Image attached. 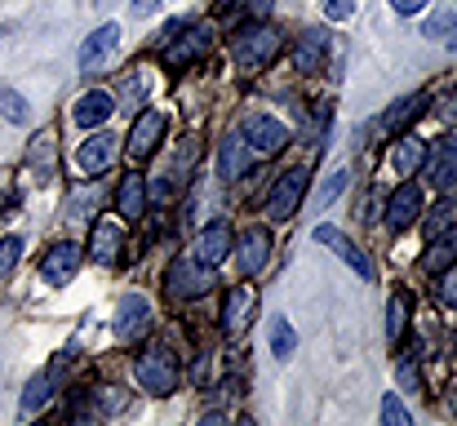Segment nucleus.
<instances>
[{
	"instance_id": "473e14b6",
	"label": "nucleus",
	"mask_w": 457,
	"mask_h": 426,
	"mask_svg": "<svg viewBox=\"0 0 457 426\" xmlns=\"http://www.w3.org/2000/svg\"><path fill=\"white\" fill-rule=\"evenodd\" d=\"M346 182H351V173H346V169H333V173H328V182L315 191V209H328V205L346 191Z\"/></svg>"
},
{
	"instance_id": "423d86ee",
	"label": "nucleus",
	"mask_w": 457,
	"mask_h": 426,
	"mask_svg": "<svg viewBox=\"0 0 457 426\" xmlns=\"http://www.w3.org/2000/svg\"><path fill=\"white\" fill-rule=\"evenodd\" d=\"M116 45H120V27L116 22H103L85 45H80V76H98L107 63H112V54H116Z\"/></svg>"
},
{
	"instance_id": "6e6552de",
	"label": "nucleus",
	"mask_w": 457,
	"mask_h": 426,
	"mask_svg": "<svg viewBox=\"0 0 457 426\" xmlns=\"http://www.w3.org/2000/svg\"><path fill=\"white\" fill-rule=\"evenodd\" d=\"M147 329H152V306H147V297H143V293H129V297L116 306L112 333H116L120 342H138Z\"/></svg>"
},
{
	"instance_id": "ddd939ff",
	"label": "nucleus",
	"mask_w": 457,
	"mask_h": 426,
	"mask_svg": "<svg viewBox=\"0 0 457 426\" xmlns=\"http://www.w3.org/2000/svg\"><path fill=\"white\" fill-rule=\"evenodd\" d=\"M182 36H169V45H164V63L169 67H191L204 49H209V27L200 22V27H178Z\"/></svg>"
},
{
	"instance_id": "5701e85b",
	"label": "nucleus",
	"mask_w": 457,
	"mask_h": 426,
	"mask_svg": "<svg viewBox=\"0 0 457 426\" xmlns=\"http://www.w3.org/2000/svg\"><path fill=\"white\" fill-rule=\"evenodd\" d=\"M120 249H125V231L112 227V222H94V231H89V258L94 263H116Z\"/></svg>"
},
{
	"instance_id": "20e7f679",
	"label": "nucleus",
	"mask_w": 457,
	"mask_h": 426,
	"mask_svg": "<svg viewBox=\"0 0 457 426\" xmlns=\"http://www.w3.org/2000/svg\"><path fill=\"white\" fill-rule=\"evenodd\" d=\"M427 182L436 187V191H457V138H436L427 142Z\"/></svg>"
},
{
	"instance_id": "7ed1b4c3",
	"label": "nucleus",
	"mask_w": 457,
	"mask_h": 426,
	"mask_svg": "<svg viewBox=\"0 0 457 426\" xmlns=\"http://www.w3.org/2000/svg\"><path fill=\"white\" fill-rule=\"evenodd\" d=\"M164 284H169L173 297H204L218 284V276H213V267H204L195 258H173L169 271H164Z\"/></svg>"
},
{
	"instance_id": "4468645a",
	"label": "nucleus",
	"mask_w": 457,
	"mask_h": 426,
	"mask_svg": "<svg viewBox=\"0 0 457 426\" xmlns=\"http://www.w3.org/2000/svg\"><path fill=\"white\" fill-rule=\"evenodd\" d=\"M245 142H249L253 151H262V155H276V151L289 146V129H285L276 116H249V121H245Z\"/></svg>"
},
{
	"instance_id": "a19ab883",
	"label": "nucleus",
	"mask_w": 457,
	"mask_h": 426,
	"mask_svg": "<svg viewBox=\"0 0 457 426\" xmlns=\"http://www.w3.org/2000/svg\"><path fill=\"white\" fill-rule=\"evenodd\" d=\"M271 4H276V0H249V4H245L249 22H253V18H267V13H271Z\"/></svg>"
},
{
	"instance_id": "dca6fc26",
	"label": "nucleus",
	"mask_w": 457,
	"mask_h": 426,
	"mask_svg": "<svg viewBox=\"0 0 457 426\" xmlns=\"http://www.w3.org/2000/svg\"><path fill=\"white\" fill-rule=\"evenodd\" d=\"M231 245H236L231 227H227V222H213V227H204V231L195 236V249H191V258H195V263H204V267H218V263L231 254Z\"/></svg>"
},
{
	"instance_id": "2eb2a0df",
	"label": "nucleus",
	"mask_w": 457,
	"mask_h": 426,
	"mask_svg": "<svg viewBox=\"0 0 457 426\" xmlns=\"http://www.w3.org/2000/svg\"><path fill=\"white\" fill-rule=\"evenodd\" d=\"M76 271H80V245H71V240H58V245L40 258L45 284H67Z\"/></svg>"
},
{
	"instance_id": "e433bc0d",
	"label": "nucleus",
	"mask_w": 457,
	"mask_h": 426,
	"mask_svg": "<svg viewBox=\"0 0 457 426\" xmlns=\"http://www.w3.org/2000/svg\"><path fill=\"white\" fill-rule=\"evenodd\" d=\"M382 422L386 426H413V418H409V409H404L395 396H386V400H382Z\"/></svg>"
},
{
	"instance_id": "a18cd8bd",
	"label": "nucleus",
	"mask_w": 457,
	"mask_h": 426,
	"mask_svg": "<svg viewBox=\"0 0 457 426\" xmlns=\"http://www.w3.org/2000/svg\"><path fill=\"white\" fill-rule=\"evenodd\" d=\"M449 413H457V391H449Z\"/></svg>"
},
{
	"instance_id": "a878e982",
	"label": "nucleus",
	"mask_w": 457,
	"mask_h": 426,
	"mask_svg": "<svg viewBox=\"0 0 457 426\" xmlns=\"http://www.w3.org/2000/svg\"><path fill=\"white\" fill-rule=\"evenodd\" d=\"M427 112V94H413V98H400L386 116H382V129L386 134H404V129H413V121Z\"/></svg>"
},
{
	"instance_id": "bb28decb",
	"label": "nucleus",
	"mask_w": 457,
	"mask_h": 426,
	"mask_svg": "<svg viewBox=\"0 0 457 426\" xmlns=\"http://www.w3.org/2000/svg\"><path fill=\"white\" fill-rule=\"evenodd\" d=\"M453 263H457V222L449 227V231H440V236L431 240V249L422 254V267L436 271V276H440L445 267H453Z\"/></svg>"
},
{
	"instance_id": "f3484780",
	"label": "nucleus",
	"mask_w": 457,
	"mask_h": 426,
	"mask_svg": "<svg viewBox=\"0 0 457 426\" xmlns=\"http://www.w3.org/2000/svg\"><path fill=\"white\" fill-rule=\"evenodd\" d=\"M315 240H320V245H333V254H337L355 276H373V263H369V258L355 249V240H351V236H342L337 227H315Z\"/></svg>"
},
{
	"instance_id": "aec40b11",
	"label": "nucleus",
	"mask_w": 457,
	"mask_h": 426,
	"mask_svg": "<svg viewBox=\"0 0 457 426\" xmlns=\"http://www.w3.org/2000/svg\"><path fill=\"white\" fill-rule=\"evenodd\" d=\"M324 58H328V36H324L320 27L303 31V36H298V49H294V63H298V71L315 76V71L324 67Z\"/></svg>"
},
{
	"instance_id": "0eeeda50",
	"label": "nucleus",
	"mask_w": 457,
	"mask_h": 426,
	"mask_svg": "<svg viewBox=\"0 0 457 426\" xmlns=\"http://www.w3.org/2000/svg\"><path fill=\"white\" fill-rule=\"evenodd\" d=\"M231 249H236V271L240 276H258L267 267V258H271V231L267 227H249Z\"/></svg>"
},
{
	"instance_id": "c85d7f7f",
	"label": "nucleus",
	"mask_w": 457,
	"mask_h": 426,
	"mask_svg": "<svg viewBox=\"0 0 457 426\" xmlns=\"http://www.w3.org/2000/svg\"><path fill=\"white\" fill-rule=\"evenodd\" d=\"M89 400H94V413H103V418H116V413H129V391H120V387H98V391H89Z\"/></svg>"
},
{
	"instance_id": "ea45409f",
	"label": "nucleus",
	"mask_w": 457,
	"mask_h": 426,
	"mask_svg": "<svg viewBox=\"0 0 457 426\" xmlns=\"http://www.w3.org/2000/svg\"><path fill=\"white\" fill-rule=\"evenodd\" d=\"M355 13V0H324V18H333V22H346Z\"/></svg>"
},
{
	"instance_id": "72a5a7b5",
	"label": "nucleus",
	"mask_w": 457,
	"mask_h": 426,
	"mask_svg": "<svg viewBox=\"0 0 457 426\" xmlns=\"http://www.w3.org/2000/svg\"><path fill=\"white\" fill-rule=\"evenodd\" d=\"M27 112H31V107H27V98H22L18 89H0V116H4L9 125H22Z\"/></svg>"
},
{
	"instance_id": "f03ea898",
	"label": "nucleus",
	"mask_w": 457,
	"mask_h": 426,
	"mask_svg": "<svg viewBox=\"0 0 457 426\" xmlns=\"http://www.w3.org/2000/svg\"><path fill=\"white\" fill-rule=\"evenodd\" d=\"M134 378H138V387L147 391V396H173V387H178V355L169 351V347H147L143 355H138V364H134Z\"/></svg>"
},
{
	"instance_id": "c9c22d12",
	"label": "nucleus",
	"mask_w": 457,
	"mask_h": 426,
	"mask_svg": "<svg viewBox=\"0 0 457 426\" xmlns=\"http://www.w3.org/2000/svg\"><path fill=\"white\" fill-rule=\"evenodd\" d=\"M18 258H22V240H18V236H4V240H0V284L9 280V271H13Z\"/></svg>"
},
{
	"instance_id": "f257e3e1",
	"label": "nucleus",
	"mask_w": 457,
	"mask_h": 426,
	"mask_svg": "<svg viewBox=\"0 0 457 426\" xmlns=\"http://www.w3.org/2000/svg\"><path fill=\"white\" fill-rule=\"evenodd\" d=\"M280 49H285L280 31H276L271 22H262V18H253V22H245V27L231 31V58H236L240 67H249V71L276 63Z\"/></svg>"
},
{
	"instance_id": "4c0bfd02",
	"label": "nucleus",
	"mask_w": 457,
	"mask_h": 426,
	"mask_svg": "<svg viewBox=\"0 0 457 426\" xmlns=\"http://www.w3.org/2000/svg\"><path fill=\"white\" fill-rule=\"evenodd\" d=\"M440 302H445V306H457V263L440 271Z\"/></svg>"
},
{
	"instance_id": "412c9836",
	"label": "nucleus",
	"mask_w": 457,
	"mask_h": 426,
	"mask_svg": "<svg viewBox=\"0 0 457 426\" xmlns=\"http://www.w3.org/2000/svg\"><path fill=\"white\" fill-rule=\"evenodd\" d=\"M67 369V360H54L45 373H36L31 382H27V391H22V405H18V413H36L49 396H54V387H58V373Z\"/></svg>"
},
{
	"instance_id": "a211bd4d",
	"label": "nucleus",
	"mask_w": 457,
	"mask_h": 426,
	"mask_svg": "<svg viewBox=\"0 0 457 426\" xmlns=\"http://www.w3.org/2000/svg\"><path fill=\"white\" fill-rule=\"evenodd\" d=\"M116 213L129 218V222H138L147 213V178L143 173L120 178V187H116Z\"/></svg>"
},
{
	"instance_id": "c03bdc74",
	"label": "nucleus",
	"mask_w": 457,
	"mask_h": 426,
	"mask_svg": "<svg viewBox=\"0 0 457 426\" xmlns=\"http://www.w3.org/2000/svg\"><path fill=\"white\" fill-rule=\"evenodd\" d=\"M160 0H134V13H155Z\"/></svg>"
},
{
	"instance_id": "49530a36",
	"label": "nucleus",
	"mask_w": 457,
	"mask_h": 426,
	"mask_svg": "<svg viewBox=\"0 0 457 426\" xmlns=\"http://www.w3.org/2000/svg\"><path fill=\"white\" fill-rule=\"evenodd\" d=\"M227 4H231V0H213V9H227Z\"/></svg>"
},
{
	"instance_id": "f8f14e48",
	"label": "nucleus",
	"mask_w": 457,
	"mask_h": 426,
	"mask_svg": "<svg viewBox=\"0 0 457 426\" xmlns=\"http://www.w3.org/2000/svg\"><path fill=\"white\" fill-rule=\"evenodd\" d=\"M422 218V187L418 182H400L386 200V227L391 231H409Z\"/></svg>"
},
{
	"instance_id": "393cba45",
	"label": "nucleus",
	"mask_w": 457,
	"mask_h": 426,
	"mask_svg": "<svg viewBox=\"0 0 457 426\" xmlns=\"http://www.w3.org/2000/svg\"><path fill=\"white\" fill-rule=\"evenodd\" d=\"M116 112V103H112V94L107 89H89L80 103H76V125H85V129H94V125H103L107 116Z\"/></svg>"
},
{
	"instance_id": "b1692460",
	"label": "nucleus",
	"mask_w": 457,
	"mask_h": 426,
	"mask_svg": "<svg viewBox=\"0 0 457 426\" xmlns=\"http://www.w3.org/2000/svg\"><path fill=\"white\" fill-rule=\"evenodd\" d=\"M245 169H249V142H245V134L222 138V151H218V173H222L227 182H236V178H245Z\"/></svg>"
},
{
	"instance_id": "37998d69",
	"label": "nucleus",
	"mask_w": 457,
	"mask_h": 426,
	"mask_svg": "<svg viewBox=\"0 0 457 426\" xmlns=\"http://www.w3.org/2000/svg\"><path fill=\"white\" fill-rule=\"evenodd\" d=\"M395 4V13H404V18H413L418 9H427V0H391Z\"/></svg>"
},
{
	"instance_id": "2f4dec72",
	"label": "nucleus",
	"mask_w": 457,
	"mask_h": 426,
	"mask_svg": "<svg viewBox=\"0 0 457 426\" xmlns=\"http://www.w3.org/2000/svg\"><path fill=\"white\" fill-rule=\"evenodd\" d=\"M409 329V293H395L391 306H386V338L400 342V333Z\"/></svg>"
},
{
	"instance_id": "39448f33",
	"label": "nucleus",
	"mask_w": 457,
	"mask_h": 426,
	"mask_svg": "<svg viewBox=\"0 0 457 426\" xmlns=\"http://www.w3.org/2000/svg\"><path fill=\"white\" fill-rule=\"evenodd\" d=\"M253 306H258V293L249 284H236L227 288V302H222V333L231 342H240L249 333V320H253Z\"/></svg>"
},
{
	"instance_id": "9d476101",
	"label": "nucleus",
	"mask_w": 457,
	"mask_h": 426,
	"mask_svg": "<svg viewBox=\"0 0 457 426\" xmlns=\"http://www.w3.org/2000/svg\"><path fill=\"white\" fill-rule=\"evenodd\" d=\"M27 173H31L36 187H49L58 178V138H54V129H40L31 138V146H27Z\"/></svg>"
},
{
	"instance_id": "79ce46f5",
	"label": "nucleus",
	"mask_w": 457,
	"mask_h": 426,
	"mask_svg": "<svg viewBox=\"0 0 457 426\" xmlns=\"http://www.w3.org/2000/svg\"><path fill=\"white\" fill-rule=\"evenodd\" d=\"M204 378H209V355H195V364H191V382L200 387Z\"/></svg>"
},
{
	"instance_id": "c756f323",
	"label": "nucleus",
	"mask_w": 457,
	"mask_h": 426,
	"mask_svg": "<svg viewBox=\"0 0 457 426\" xmlns=\"http://www.w3.org/2000/svg\"><path fill=\"white\" fill-rule=\"evenodd\" d=\"M422 36H431V40H440V45L457 49V13H431L427 27H422Z\"/></svg>"
},
{
	"instance_id": "6ab92c4d",
	"label": "nucleus",
	"mask_w": 457,
	"mask_h": 426,
	"mask_svg": "<svg viewBox=\"0 0 457 426\" xmlns=\"http://www.w3.org/2000/svg\"><path fill=\"white\" fill-rule=\"evenodd\" d=\"M116 134H94V138L80 142V169L85 173H103V169H112V160H116Z\"/></svg>"
},
{
	"instance_id": "4be33fe9",
	"label": "nucleus",
	"mask_w": 457,
	"mask_h": 426,
	"mask_svg": "<svg viewBox=\"0 0 457 426\" xmlns=\"http://www.w3.org/2000/svg\"><path fill=\"white\" fill-rule=\"evenodd\" d=\"M391 164H395V173L400 178H413L422 164H427V138H418V134H400V142H395V151H391Z\"/></svg>"
},
{
	"instance_id": "cd10ccee",
	"label": "nucleus",
	"mask_w": 457,
	"mask_h": 426,
	"mask_svg": "<svg viewBox=\"0 0 457 426\" xmlns=\"http://www.w3.org/2000/svg\"><path fill=\"white\" fill-rule=\"evenodd\" d=\"M116 94H120V107H125V112H143V107H147V94H152V76L138 67V71H129V76L120 80Z\"/></svg>"
},
{
	"instance_id": "7c9ffc66",
	"label": "nucleus",
	"mask_w": 457,
	"mask_h": 426,
	"mask_svg": "<svg viewBox=\"0 0 457 426\" xmlns=\"http://www.w3.org/2000/svg\"><path fill=\"white\" fill-rule=\"evenodd\" d=\"M294 347H298V333L289 329L285 315H276V320H271V355H276V360H289Z\"/></svg>"
},
{
	"instance_id": "58836bf2",
	"label": "nucleus",
	"mask_w": 457,
	"mask_h": 426,
	"mask_svg": "<svg viewBox=\"0 0 457 426\" xmlns=\"http://www.w3.org/2000/svg\"><path fill=\"white\" fill-rule=\"evenodd\" d=\"M395 378H400V387H413V391L422 387V373H418L413 360H400V364H395Z\"/></svg>"
},
{
	"instance_id": "f704fd0d",
	"label": "nucleus",
	"mask_w": 457,
	"mask_h": 426,
	"mask_svg": "<svg viewBox=\"0 0 457 426\" xmlns=\"http://www.w3.org/2000/svg\"><path fill=\"white\" fill-rule=\"evenodd\" d=\"M418 222H422V231L436 240L440 231H449V227L457 222V209H453V205H440V209H431V218H418Z\"/></svg>"
},
{
	"instance_id": "9b49d317",
	"label": "nucleus",
	"mask_w": 457,
	"mask_h": 426,
	"mask_svg": "<svg viewBox=\"0 0 457 426\" xmlns=\"http://www.w3.org/2000/svg\"><path fill=\"white\" fill-rule=\"evenodd\" d=\"M160 142H164V116L152 112V107H143L138 121H134V129H129V160H134V164L152 160Z\"/></svg>"
},
{
	"instance_id": "1a4fd4ad",
	"label": "nucleus",
	"mask_w": 457,
	"mask_h": 426,
	"mask_svg": "<svg viewBox=\"0 0 457 426\" xmlns=\"http://www.w3.org/2000/svg\"><path fill=\"white\" fill-rule=\"evenodd\" d=\"M306 182H311L306 169H289V173L271 187V196H267V213H271V222H285V218L298 213V200H303Z\"/></svg>"
}]
</instances>
